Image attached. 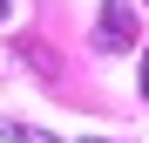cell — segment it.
<instances>
[{
	"label": "cell",
	"instance_id": "6da1fadb",
	"mask_svg": "<svg viewBox=\"0 0 149 143\" xmlns=\"http://www.w3.org/2000/svg\"><path fill=\"white\" fill-rule=\"evenodd\" d=\"M95 41H102L109 55H115V48H129V41H136V7L109 0V7H102V27H95Z\"/></svg>",
	"mask_w": 149,
	"mask_h": 143
},
{
	"label": "cell",
	"instance_id": "7a4b0ae2",
	"mask_svg": "<svg viewBox=\"0 0 149 143\" xmlns=\"http://www.w3.org/2000/svg\"><path fill=\"white\" fill-rule=\"evenodd\" d=\"M0 143H54V136H41V130H20V123H0Z\"/></svg>",
	"mask_w": 149,
	"mask_h": 143
},
{
	"label": "cell",
	"instance_id": "3957f363",
	"mask_svg": "<svg viewBox=\"0 0 149 143\" xmlns=\"http://www.w3.org/2000/svg\"><path fill=\"white\" fill-rule=\"evenodd\" d=\"M142 95H149V55H142Z\"/></svg>",
	"mask_w": 149,
	"mask_h": 143
},
{
	"label": "cell",
	"instance_id": "277c9868",
	"mask_svg": "<svg viewBox=\"0 0 149 143\" xmlns=\"http://www.w3.org/2000/svg\"><path fill=\"white\" fill-rule=\"evenodd\" d=\"M0 20H7V0H0Z\"/></svg>",
	"mask_w": 149,
	"mask_h": 143
},
{
	"label": "cell",
	"instance_id": "5b68a950",
	"mask_svg": "<svg viewBox=\"0 0 149 143\" xmlns=\"http://www.w3.org/2000/svg\"><path fill=\"white\" fill-rule=\"evenodd\" d=\"M88 143H95V136H88Z\"/></svg>",
	"mask_w": 149,
	"mask_h": 143
}]
</instances>
